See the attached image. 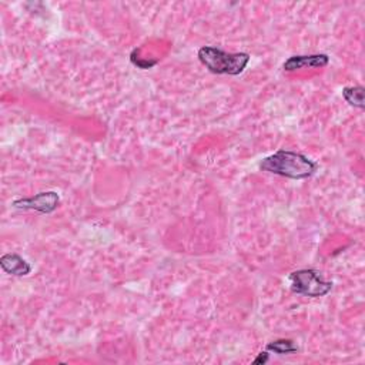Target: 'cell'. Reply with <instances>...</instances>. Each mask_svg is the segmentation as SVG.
<instances>
[{
  "instance_id": "obj_4",
  "label": "cell",
  "mask_w": 365,
  "mask_h": 365,
  "mask_svg": "<svg viewBox=\"0 0 365 365\" xmlns=\"http://www.w3.org/2000/svg\"><path fill=\"white\" fill-rule=\"evenodd\" d=\"M60 204V196L56 191H43L29 199H19L13 202L15 208L35 210L42 214H51L57 210Z\"/></svg>"
},
{
  "instance_id": "obj_2",
  "label": "cell",
  "mask_w": 365,
  "mask_h": 365,
  "mask_svg": "<svg viewBox=\"0 0 365 365\" xmlns=\"http://www.w3.org/2000/svg\"><path fill=\"white\" fill-rule=\"evenodd\" d=\"M199 60L202 64L214 75H241L251 56L249 53H229L214 46H203L199 48Z\"/></svg>"
},
{
  "instance_id": "obj_6",
  "label": "cell",
  "mask_w": 365,
  "mask_h": 365,
  "mask_svg": "<svg viewBox=\"0 0 365 365\" xmlns=\"http://www.w3.org/2000/svg\"><path fill=\"white\" fill-rule=\"evenodd\" d=\"M0 267H2V270L6 274L15 276V277L29 276L32 271V265L23 257L15 253H8L0 257Z\"/></svg>"
},
{
  "instance_id": "obj_1",
  "label": "cell",
  "mask_w": 365,
  "mask_h": 365,
  "mask_svg": "<svg viewBox=\"0 0 365 365\" xmlns=\"http://www.w3.org/2000/svg\"><path fill=\"white\" fill-rule=\"evenodd\" d=\"M260 170L291 180H305L315 175L319 170V163L301 153L280 149L274 154L261 160Z\"/></svg>"
},
{
  "instance_id": "obj_9",
  "label": "cell",
  "mask_w": 365,
  "mask_h": 365,
  "mask_svg": "<svg viewBox=\"0 0 365 365\" xmlns=\"http://www.w3.org/2000/svg\"><path fill=\"white\" fill-rule=\"evenodd\" d=\"M130 60L134 66H137L139 69H143V70H148V69H152L153 66L157 64V60H144L141 57H136L133 53L130 55Z\"/></svg>"
},
{
  "instance_id": "obj_10",
  "label": "cell",
  "mask_w": 365,
  "mask_h": 365,
  "mask_svg": "<svg viewBox=\"0 0 365 365\" xmlns=\"http://www.w3.org/2000/svg\"><path fill=\"white\" fill-rule=\"evenodd\" d=\"M269 359H270V354H269V351H261V353L256 357V359L253 361V364H254V365H262V364H265V362H269Z\"/></svg>"
},
{
  "instance_id": "obj_7",
  "label": "cell",
  "mask_w": 365,
  "mask_h": 365,
  "mask_svg": "<svg viewBox=\"0 0 365 365\" xmlns=\"http://www.w3.org/2000/svg\"><path fill=\"white\" fill-rule=\"evenodd\" d=\"M364 87L362 86H347L343 89V97L344 100L353 106V107H358V109H364L365 103H364Z\"/></svg>"
},
{
  "instance_id": "obj_3",
  "label": "cell",
  "mask_w": 365,
  "mask_h": 365,
  "mask_svg": "<svg viewBox=\"0 0 365 365\" xmlns=\"http://www.w3.org/2000/svg\"><path fill=\"white\" fill-rule=\"evenodd\" d=\"M291 291L294 294L320 299L327 296L332 290V283L327 281L323 274L314 269H303L288 276Z\"/></svg>"
},
{
  "instance_id": "obj_8",
  "label": "cell",
  "mask_w": 365,
  "mask_h": 365,
  "mask_svg": "<svg viewBox=\"0 0 365 365\" xmlns=\"http://www.w3.org/2000/svg\"><path fill=\"white\" fill-rule=\"evenodd\" d=\"M267 351L274 353L278 355H287V354H294L299 351V347L294 344L293 339L288 338H280L276 341L267 344Z\"/></svg>"
},
{
  "instance_id": "obj_5",
  "label": "cell",
  "mask_w": 365,
  "mask_h": 365,
  "mask_svg": "<svg viewBox=\"0 0 365 365\" xmlns=\"http://www.w3.org/2000/svg\"><path fill=\"white\" fill-rule=\"evenodd\" d=\"M330 57L328 55L319 53V55H299V56H291L288 57L283 69L285 71H297L301 69H323L328 66Z\"/></svg>"
}]
</instances>
